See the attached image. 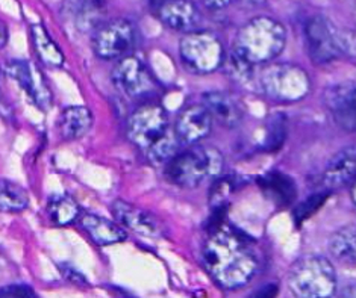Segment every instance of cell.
<instances>
[{
    "label": "cell",
    "mask_w": 356,
    "mask_h": 298,
    "mask_svg": "<svg viewBox=\"0 0 356 298\" xmlns=\"http://www.w3.org/2000/svg\"><path fill=\"white\" fill-rule=\"evenodd\" d=\"M202 262L211 279L229 291L248 285L258 271V258L250 240L226 223L211 231L203 245Z\"/></svg>",
    "instance_id": "6da1fadb"
},
{
    "label": "cell",
    "mask_w": 356,
    "mask_h": 298,
    "mask_svg": "<svg viewBox=\"0 0 356 298\" xmlns=\"http://www.w3.org/2000/svg\"><path fill=\"white\" fill-rule=\"evenodd\" d=\"M285 44L286 31L284 24L271 17L259 15L236 32L232 55L250 67L267 65L284 52Z\"/></svg>",
    "instance_id": "7a4b0ae2"
},
{
    "label": "cell",
    "mask_w": 356,
    "mask_h": 298,
    "mask_svg": "<svg viewBox=\"0 0 356 298\" xmlns=\"http://www.w3.org/2000/svg\"><path fill=\"white\" fill-rule=\"evenodd\" d=\"M165 179L175 186L185 190L197 188L209 177L222 173L223 156L217 149L207 146H191L164 165Z\"/></svg>",
    "instance_id": "3957f363"
},
{
    "label": "cell",
    "mask_w": 356,
    "mask_h": 298,
    "mask_svg": "<svg viewBox=\"0 0 356 298\" xmlns=\"http://www.w3.org/2000/svg\"><path fill=\"white\" fill-rule=\"evenodd\" d=\"M288 286L296 298H332L337 294V271L325 256H305L293 263Z\"/></svg>",
    "instance_id": "277c9868"
},
{
    "label": "cell",
    "mask_w": 356,
    "mask_h": 298,
    "mask_svg": "<svg viewBox=\"0 0 356 298\" xmlns=\"http://www.w3.org/2000/svg\"><path fill=\"white\" fill-rule=\"evenodd\" d=\"M259 88L275 104H298L309 94L311 78L305 68L296 64L270 63L261 70Z\"/></svg>",
    "instance_id": "5b68a950"
},
{
    "label": "cell",
    "mask_w": 356,
    "mask_h": 298,
    "mask_svg": "<svg viewBox=\"0 0 356 298\" xmlns=\"http://www.w3.org/2000/svg\"><path fill=\"white\" fill-rule=\"evenodd\" d=\"M181 61L194 74H211L225 63L223 42L214 32L193 31L179 42Z\"/></svg>",
    "instance_id": "8992f818"
},
{
    "label": "cell",
    "mask_w": 356,
    "mask_h": 298,
    "mask_svg": "<svg viewBox=\"0 0 356 298\" xmlns=\"http://www.w3.org/2000/svg\"><path fill=\"white\" fill-rule=\"evenodd\" d=\"M168 129L170 126L165 109L154 101L143 104L135 109L126 124L129 141L143 151H147Z\"/></svg>",
    "instance_id": "52a82bcc"
},
{
    "label": "cell",
    "mask_w": 356,
    "mask_h": 298,
    "mask_svg": "<svg viewBox=\"0 0 356 298\" xmlns=\"http://www.w3.org/2000/svg\"><path fill=\"white\" fill-rule=\"evenodd\" d=\"M113 82L131 100H147L155 96L159 85L149 67L137 56L120 59L113 70Z\"/></svg>",
    "instance_id": "ba28073f"
},
{
    "label": "cell",
    "mask_w": 356,
    "mask_h": 298,
    "mask_svg": "<svg viewBox=\"0 0 356 298\" xmlns=\"http://www.w3.org/2000/svg\"><path fill=\"white\" fill-rule=\"evenodd\" d=\"M137 42V31L126 19L102 23L92 35V49L102 59H120L129 56Z\"/></svg>",
    "instance_id": "9c48e42d"
},
{
    "label": "cell",
    "mask_w": 356,
    "mask_h": 298,
    "mask_svg": "<svg viewBox=\"0 0 356 298\" xmlns=\"http://www.w3.org/2000/svg\"><path fill=\"white\" fill-rule=\"evenodd\" d=\"M305 41L314 64H327L341 56L340 29L325 15H314L307 22Z\"/></svg>",
    "instance_id": "30bf717a"
},
{
    "label": "cell",
    "mask_w": 356,
    "mask_h": 298,
    "mask_svg": "<svg viewBox=\"0 0 356 298\" xmlns=\"http://www.w3.org/2000/svg\"><path fill=\"white\" fill-rule=\"evenodd\" d=\"M6 73L20 85L41 110L50 109L54 101L52 91L37 64L31 61H11L6 65Z\"/></svg>",
    "instance_id": "8fae6325"
},
{
    "label": "cell",
    "mask_w": 356,
    "mask_h": 298,
    "mask_svg": "<svg viewBox=\"0 0 356 298\" xmlns=\"http://www.w3.org/2000/svg\"><path fill=\"white\" fill-rule=\"evenodd\" d=\"M111 212L115 218V223L122 226L124 231L128 229L134 233L149 238H159L164 235L165 229L161 220L152 212L135 206L132 203L115 200L111 204Z\"/></svg>",
    "instance_id": "7c38bea8"
},
{
    "label": "cell",
    "mask_w": 356,
    "mask_h": 298,
    "mask_svg": "<svg viewBox=\"0 0 356 298\" xmlns=\"http://www.w3.org/2000/svg\"><path fill=\"white\" fill-rule=\"evenodd\" d=\"M325 105L334 122L346 132L356 129V91L353 82L332 85L325 91Z\"/></svg>",
    "instance_id": "4fadbf2b"
},
{
    "label": "cell",
    "mask_w": 356,
    "mask_h": 298,
    "mask_svg": "<svg viewBox=\"0 0 356 298\" xmlns=\"http://www.w3.org/2000/svg\"><path fill=\"white\" fill-rule=\"evenodd\" d=\"M213 129V120L202 104L185 106L176 118L175 135L181 146H197V142L208 138Z\"/></svg>",
    "instance_id": "5bb4252c"
},
{
    "label": "cell",
    "mask_w": 356,
    "mask_h": 298,
    "mask_svg": "<svg viewBox=\"0 0 356 298\" xmlns=\"http://www.w3.org/2000/svg\"><path fill=\"white\" fill-rule=\"evenodd\" d=\"M149 10L167 28L185 33L194 31L199 19L196 3L184 0L149 2Z\"/></svg>",
    "instance_id": "9a60e30c"
},
{
    "label": "cell",
    "mask_w": 356,
    "mask_h": 298,
    "mask_svg": "<svg viewBox=\"0 0 356 298\" xmlns=\"http://www.w3.org/2000/svg\"><path fill=\"white\" fill-rule=\"evenodd\" d=\"M202 105L208 110L213 123L226 129H234L243 120V108L232 94L225 91H208L202 97Z\"/></svg>",
    "instance_id": "2e32d148"
},
{
    "label": "cell",
    "mask_w": 356,
    "mask_h": 298,
    "mask_svg": "<svg viewBox=\"0 0 356 298\" xmlns=\"http://www.w3.org/2000/svg\"><path fill=\"white\" fill-rule=\"evenodd\" d=\"M356 177V150L355 146H349L340 150L330 159L325 173L323 185L327 191H337L347 188L355 183Z\"/></svg>",
    "instance_id": "e0dca14e"
},
{
    "label": "cell",
    "mask_w": 356,
    "mask_h": 298,
    "mask_svg": "<svg viewBox=\"0 0 356 298\" xmlns=\"http://www.w3.org/2000/svg\"><path fill=\"white\" fill-rule=\"evenodd\" d=\"M78 221L82 231L90 236V240L100 247L120 244L128 236L124 229L118 226L115 221L96 214H83Z\"/></svg>",
    "instance_id": "ac0fdd59"
},
{
    "label": "cell",
    "mask_w": 356,
    "mask_h": 298,
    "mask_svg": "<svg viewBox=\"0 0 356 298\" xmlns=\"http://www.w3.org/2000/svg\"><path fill=\"white\" fill-rule=\"evenodd\" d=\"M258 185L266 197L277 206H290L298 197V186H296L294 179L281 172H271L261 176L258 179Z\"/></svg>",
    "instance_id": "d6986e66"
},
{
    "label": "cell",
    "mask_w": 356,
    "mask_h": 298,
    "mask_svg": "<svg viewBox=\"0 0 356 298\" xmlns=\"http://www.w3.org/2000/svg\"><path fill=\"white\" fill-rule=\"evenodd\" d=\"M95 123V115L87 106H69L59 117V133L67 141L79 140L86 136Z\"/></svg>",
    "instance_id": "ffe728a7"
},
{
    "label": "cell",
    "mask_w": 356,
    "mask_h": 298,
    "mask_svg": "<svg viewBox=\"0 0 356 298\" xmlns=\"http://www.w3.org/2000/svg\"><path fill=\"white\" fill-rule=\"evenodd\" d=\"M31 40L37 55L46 65L61 67L64 64V53L54 41V38L49 35V32L43 24L41 23L33 24L31 28Z\"/></svg>",
    "instance_id": "44dd1931"
},
{
    "label": "cell",
    "mask_w": 356,
    "mask_h": 298,
    "mask_svg": "<svg viewBox=\"0 0 356 298\" xmlns=\"http://www.w3.org/2000/svg\"><path fill=\"white\" fill-rule=\"evenodd\" d=\"M47 214L49 218L52 220V223L59 227H65L76 223L82 215L78 201H76L72 195L67 194L54 195V197L49 200Z\"/></svg>",
    "instance_id": "7402d4cb"
},
{
    "label": "cell",
    "mask_w": 356,
    "mask_h": 298,
    "mask_svg": "<svg viewBox=\"0 0 356 298\" xmlns=\"http://www.w3.org/2000/svg\"><path fill=\"white\" fill-rule=\"evenodd\" d=\"M329 251L332 256L347 265H355L356 262V233L355 227H343L337 231L329 240Z\"/></svg>",
    "instance_id": "603a6c76"
},
{
    "label": "cell",
    "mask_w": 356,
    "mask_h": 298,
    "mask_svg": "<svg viewBox=\"0 0 356 298\" xmlns=\"http://www.w3.org/2000/svg\"><path fill=\"white\" fill-rule=\"evenodd\" d=\"M29 195L26 190L8 179H0V212L19 214L28 208Z\"/></svg>",
    "instance_id": "cb8c5ba5"
},
{
    "label": "cell",
    "mask_w": 356,
    "mask_h": 298,
    "mask_svg": "<svg viewBox=\"0 0 356 298\" xmlns=\"http://www.w3.org/2000/svg\"><path fill=\"white\" fill-rule=\"evenodd\" d=\"M181 142L176 138L175 131L168 129L146 153V158L154 165H165L179 153Z\"/></svg>",
    "instance_id": "d4e9b609"
},
{
    "label": "cell",
    "mask_w": 356,
    "mask_h": 298,
    "mask_svg": "<svg viewBox=\"0 0 356 298\" xmlns=\"http://www.w3.org/2000/svg\"><path fill=\"white\" fill-rule=\"evenodd\" d=\"M329 194H330L329 191H325V192L321 191V192L311 195V197H308L307 200L302 201L300 204H298V206H296L294 210H293L294 223L300 226L303 221H307L309 217L316 214V212L326 203Z\"/></svg>",
    "instance_id": "484cf974"
},
{
    "label": "cell",
    "mask_w": 356,
    "mask_h": 298,
    "mask_svg": "<svg viewBox=\"0 0 356 298\" xmlns=\"http://www.w3.org/2000/svg\"><path fill=\"white\" fill-rule=\"evenodd\" d=\"M286 136V126H285V117L281 114H276L270 120L268 132L266 138V147L267 150H276L282 146Z\"/></svg>",
    "instance_id": "4316f807"
},
{
    "label": "cell",
    "mask_w": 356,
    "mask_h": 298,
    "mask_svg": "<svg viewBox=\"0 0 356 298\" xmlns=\"http://www.w3.org/2000/svg\"><path fill=\"white\" fill-rule=\"evenodd\" d=\"M234 191V185L231 179H220L217 181L209 192V203L216 209H223L227 203V199L231 197Z\"/></svg>",
    "instance_id": "83f0119b"
},
{
    "label": "cell",
    "mask_w": 356,
    "mask_h": 298,
    "mask_svg": "<svg viewBox=\"0 0 356 298\" xmlns=\"http://www.w3.org/2000/svg\"><path fill=\"white\" fill-rule=\"evenodd\" d=\"M355 32L349 29H340V52L341 56L350 59H355Z\"/></svg>",
    "instance_id": "f1b7e54d"
},
{
    "label": "cell",
    "mask_w": 356,
    "mask_h": 298,
    "mask_svg": "<svg viewBox=\"0 0 356 298\" xmlns=\"http://www.w3.org/2000/svg\"><path fill=\"white\" fill-rule=\"evenodd\" d=\"M0 298H37L28 286H6L0 289Z\"/></svg>",
    "instance_id": "f546056e"
},
{
    "label": "cell",
    "mask_w": 356,
    "mask_h": 298,
    "mask_svg": "<svg viewBox=\"0 0 356 298\" xmlns=\"http://www.w3.org/2000/svg\"><path fill=\"white\" fill-rule=\"evenodd\" d=\"M279 292L277 283H267L264 286L258 288L255 292L250 294L248 298H275Z\"/></svg>",
    "instance_id": "4dcf8cb0"
},
{
    "label": "cell",
    "mask_w": 356,
    "mask_h": 298,
    "mask_svg": "<svg viewBox=\"0 0 356 298\" xmlns=\"http://www.w3.org/2000/svg\"><path fill=\"white\" fill-rule=\"evenodd\" d=\"M337 298H356L355 297V285H349V286H344L340 292H338Z\"/></svg>",
    "instance_id": "1f68e13d"
},
{
    "label": "cell",
    "mask_w": 356,
    "mask_h": 298,
    "mask_svg": "<svg viewBox=\"0 0 356 298\" xmlns=\"http://www.w3.org/2000/svg\"><path fill=\"white\" fill-rule=\"evenodd\" d=\"M8 41V29L5 26V23L0 20V49H2Z\"/></svg>",
    "instance_id": "d6a6232c"
},
{
    "label": "cell",
    "mask_w": 356,
    "mask_h": 298,
    "mask_svg": "<svg viewBox=\"0 0 356 298\" xmlns=\"http://www.w3.org/2000/svg\"><path fill=\"white\" fill-rule=\"evenodd\" d=\"M203 5L213 8V10H218V8H226V6H229V5H231V2H205Z\"/></svg>",
    "instance_id": "836d02e7"
}]
</instances>
